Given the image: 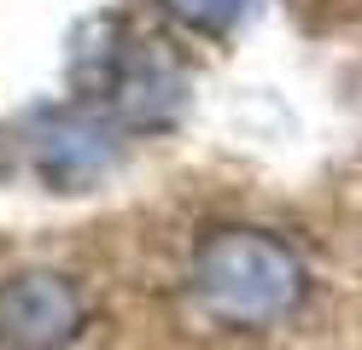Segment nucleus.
Wrapping results in <instances>:
<instances>
[{"label":"nucleus","instance_id":"obj_1","mask_svg":"<svg viewBox=\"0 0 362 350\" xmlns=\"http://www.w3.org/2000/svg\"><path fill=\"white\" fill-rule=\"evenodd\" d=\"M193 303L216 327H275L286 315H298V303L310 292V274L298 263V251L286 240H269L257 228H216L199 240L193 269H187Z\"/></svg>","mask_w":362,"mask_h":350},{"label":"nucleus","instance_id":"obj_2","mask_svg":"<svg viewBox=\"0 0 362 350\" xmlns=\"http://www.w3.org/2000/svg\"><path fill=\"white\" fill-rule=\"evenodd\" d=\"M82 327H88V303L76 280L53 269H30L0 286V344L6 350H64L82 339Z\"/></svg>","mask_w":362,"mask_h":350},{"label":"nucleus","instance_id":"obj_3","mask_svg":"<svg viewBox=\"0 0 362 350\" xmlns=\"http://www.w3.org/2000/svg\"><path fill=\"white\" fill-rule=\"evenodd\" d=\"M111 163H117V140L100 117L88 111H59L47 117V129L35 134V170L41 181H53L59 193H82L94 187Z\"/></svg>","mask_w":362,"mask_h":350},{"label":"nucleus","instance_id":"obj_4","mask_svg":"<svg viewBox=\"0 0 362 350\" xmlns=\"http://www.w3.org/2000/svg\"><path fill=\"white\" fill-rule=\"evenodd\" d=\"M170 18H181L187 30H205V35H222V30H234L240 12H245V0H158Z\"/></svg>","mask_w":362,"mask_h":350}]
</instances>
